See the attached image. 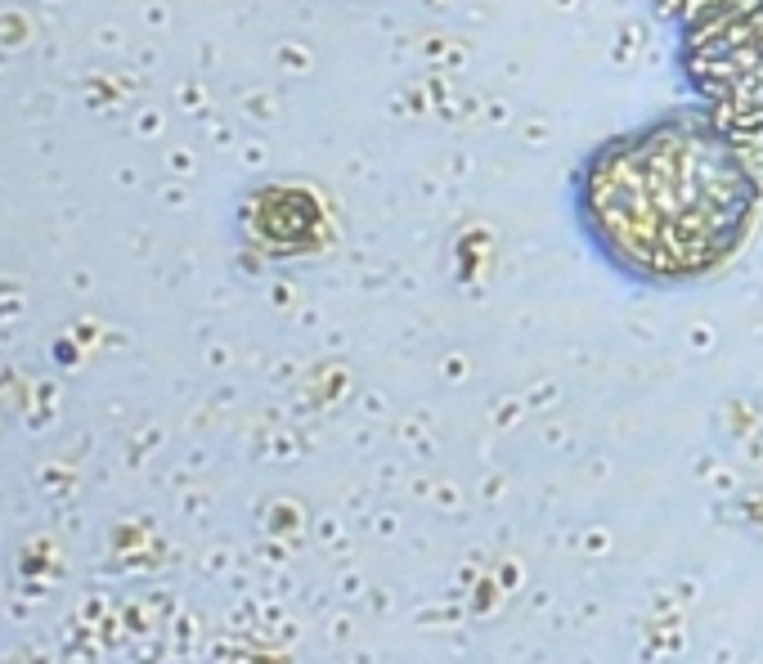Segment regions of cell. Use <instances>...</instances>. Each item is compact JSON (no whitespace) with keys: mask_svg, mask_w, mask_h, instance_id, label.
<instances>
[{"mask_svg":"<svg viewBox=\"0 0 763 664\" xmlns=\"http://www.w3.org/2000/svg\"><path fill=\"white\" fill-rule=\"evenodd\" d=\"M746 149L705 113H665L597 144L575 175V220L633 283L683 288L723 270L759 216Z\"/></svg>","mask_w":763,"mask_h":664,"instance_id":"cell-1","label":"cell"}]
</instances>
